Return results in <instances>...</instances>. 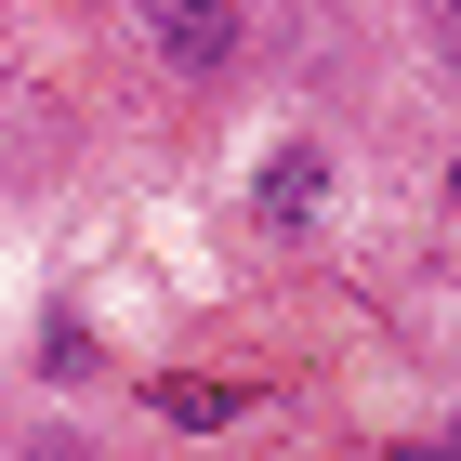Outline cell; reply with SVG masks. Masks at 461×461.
Segmentation results:
<instances>
[{
	"label": "cell",
	"instance_id": "cell-2",
	"mask_svg": "<svg viewBox=\"0 0 461 461\" xmlns=\"http://www.w3.org/2000/svg\"><path fill=\"white\" fill-rule=\"evenodd\" d=\"M317 198H330V145H264L250 212H264V224H317Z\"/></svg>",
	"mask_w": 461,
	"mask_h": 461
},
{
	"label": "cell",
	"instance_id": "cell-8",
	"mask_svg": "<svg viewBox=\"0 0 461 461\" xmlns=\"http://www.w3.org/2000/svg\"><path fill=\"white\" fill-rule=\"evenodd\" d=\"M448 212H461V145H448Z\"/></svg>",
	"mask_w": 461,
	"mask_h": 461
},
{
	"label": "cell",
	"instance_id": "cell-3",
	"mask_svg": "<svg viewBox=\"0 0 461 461\" xmlns=\"http://www.w3.org/2000/svg\"><path fill=\"white\" fill-rule=\"evenodd\" d=\"M158 409H172L185 435H224V422H238V409H250V383H172V395H158Z\"/></svg>",
	"mask_w": 461,
	"mask_h": 461
},
{
	"label": "cell",
	"instance_id": "cell-7",
	"mask_svg": "<svg viewBox=\"0 0 461 461\" xmlns=\"http://www.w3.org/2000/svg\"><path fill=\"white\" fill-rule=\"evenodd\" d=\"M435 448H448V461H461V422H435Z\"/></svg>",
	"mask_w": 461,
	"mask_h": 461
},
{
	"label": "cell",
	"instance_id": "cell-6",
	"mask_svg": "<svg viewBox=\"0 0 461 461\" xmlns=\"http://www.w3.org/2000/svg\"><path fill=\"white\" fill-rule=\"evenodd\" d=\"M435 40H448V53H461V0H435Z\"/></svg>",
	"mask_w": 461,
	"mask_h": 461
},
{
	"label": "cell",
	"instance_id": "cell-5",
	"mask_svg": "<svg viewBox=\"0 0 461 461\" xmlns=\"http://www.w3.org/2000/svg\"><path fill=\"white\" fill-rule=\"evenodd\" d=\"M369 461H448V448H435V435H383Z\"/></svg>",
	"mask_w": 461,
	"mask_h": 461
},
{
	"label": "cell",
	"instance_id": "cell-4",
	"mask_svg": "<svg viewBox=\"0 0 461 461\" xmlns=\"http://www.w3.org/2000/svg\"><path fill=\"white\" fill-rule=\"evenodd\" d=\"M14 461H106V448H93L79 422H27V435H14Z\"/></svg>",
	"mask_w": 461,
	"mask_h": 461
},
{
	"label": "cell",
	"instance_id": "cell-1",
	"mask_svg": "<svg viewBox=\"0 0 461 461\" xmlns=\"http://www.w3.org/2000/svg\"><path fill=\"white\" fill-rule=\"evenodd\" d=\"M132 27H145V53H158L172 79H224L238 40H250V14L238 0H132Z\"/></svg>",
	"mask_w": 461,
	"mask_h": 461
}]
</instances>
